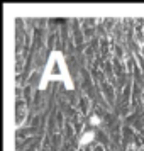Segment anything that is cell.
I'll return each instance as SVG.
<instances>
[{"label": "cell", "instance_id": "3957f363", "mask_svg": "<svg viewBox=\"0 0 144 151\" xmlns=\"http://www.w3.org/2000/svg\"><path fill=\"white\" fill-rule=\"evenodd\" d=\"M92 137H93V132H90V134H87V136H85V137H83V139H82V144H85V143H87V141H90Z\"/></svg>", "mask_w": 144, "mask_h": 151}, {"label": "cell", "instance_id": "6da1fadb", "mask_svg": "<svg viewBox=\"0 0 144 151\" xmlns=\"http://www.w3.org/2000/svg\"><path fill=\"white\" fill-rule=\"evenodd\" d=\"M51 78H63L64 82L68 83V78L64 76V63H63V55L59 51H54L51 58H49L48 68H46V73H44V78L41 82V87H46L48 80Z\"/></svg>", "mask_w": 144, "mask_h": 151}, {"label": "cell", "instance_id": "7a4b0ae2", "mask_svg": "<svg viewBox=\"0 0 144 151\" xmlns=\"http://www.w3.org/2000/svg\"><path fill=\"white\" fill-rule=\"evenodd\" d=\"M100 122H102V119H100L98 116H93L92 119H90V124H92V126H98Z\"/></svg>", "mask_w": 144, "mask_h": 151}]
</instances>
